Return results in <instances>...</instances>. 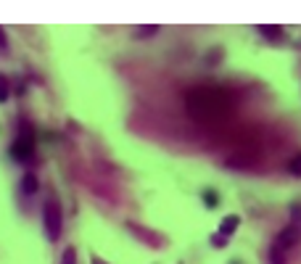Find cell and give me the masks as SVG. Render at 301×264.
Here are the masks:
<instances>
[{"instance_id": "6da1fadb", "label": "cell", "mask_w": 301, "mask_h": 264, "mask_svg": "<svg viewBox=\"0 0 301 264\" xmlns=\"http://www.w3.org/2000/svg\"><path fill=\"white\" fill-rule=\"evenodd\" d=\"M188 111L198 119H217V117H225L230 111V98L222 93V90H209V87H201V90H193L188 93Z\"/></svg>"}, {"instance_id": "7a4b0ae2", "label": "cell", "mask_w": 301, "mask_h": 264, "mask_svg": "<svg viewBox=\"0 0 301 264\" xmlns=\"http://www.w3.org/2000/svg\"><path fill=\"white\" fill-rule=\"evenodd\" d=\"M42 227L48 240H59L61 238V227H64V212L61 203L56 198H48V203L42 206Z\"/></svg>"}, {"instance_id": "3957f363", "label": "cell", "mask_w": 301, "mask_h": 264, "mask_svg": "<svg viewBox=\"0 0 301 264\" xmlns=\"http://www.w3.org/2000/svg\"><path fill=\"white\" fill-rule=\"evenodd\" d=\"M32 153H34V135H32V127H29V124H21L19 137L11 143V156H14L16 162H29Z\"/></svg>"}, {"instance_id": "277c9868", "label": "cell", "mask_w": 301, "mask_h": 264, "mask_svg": "<svg viewBox=\"0 0 301 264\" xmlns=\"http://www.w3.org/2000/svg\"><path fill=\"white\" fill-rule=\"evenodd\" d=\"M298 243H301V227H298V222H293V225H288L285 230L277 235L275 248L285 251V248H293V246H298Z\"/></svg>"}, {"instance_id": "5b68a950", "label": "cell", "mask_w": 301, "mask_h": 264, "mask_svg": "<svg viewBox=\"0 0 301 264\" xmlns=\"http://www.w3.org/2000/svg\"><path fill=\"white\" fill-rule=\"evenodd\" d=\"M238 225H240V217L230 214V217H225V220L219 222V233H222V235H233L238 230Z\"/></svg>"}, {"instance_id": "8992f818", "label": "cell", "mask_w": 301, "mask_h": 264, "mask_svg": "<svg viewBox=\"0 0 301 264\" xmlns=\"http://www.w3.org/2000/svg\"><path fill=\"white\" fill-rule=\"evenodd\" d=\"M21 190H24L27 196H34V193L40 190V182H37V177H34V175H24V177H21Z\"/></svg>"}, {"instance_id": "52a82bcc", "label": "cell", "mask_w": 301, "mask_h": 264, "mask_svg": "<svg viewBox=\"0 0 301 264\" xmlns=\"http://www.w3.org/2000/svg\"><path fill=\"white\" fill-rule=\"evenodd\" d=\"M259 32L264 34V37L275 40V42H277V40L283 37V29H280V27H267V24H262V27H259Z\"/></svg>"}, {"instance_id": "ba28073f", "label": "cell", "mask_w": 301, "mask_h": 264, "mask_svg": "<svg viewBox=\"0 0 301 264\" xmlns=\"http://www.w3.org/2000/svg\"><path fill=\"white\" fill-rule=\"evenodd\" d=\"M288 172H291V175H296V177H301V153L293 156L291 162H288Z\"/></svg>"}, {"instance_id": "9c48e42d", "label": "cell", "mask_w": 301, "mask_h": 264, "mask_svg": "<svg viewBox=\"0 0 301 264\" xmlns=\"http://www.w3.org/2000/svg\"><path fill=\"white\" fill-rule=\"evenodd\" d=\"M6 98H8V79L0 74V103H6Z\"/></svg>"}, {"instance_id": "30bf717a", "label": "cell", "mask_w": 301, "mask_h": 264, "mask_svg": "<svg viewBox=\"0 0 301 264\" xmlns=\"http://www.w3.org/2000/svg\"><path fill=\"white\" fill-rule=\"evenodd\" d=\"M61 264H77V254H74V248H66V251H64Z\"/></svg>"}, {"instance_id": "8fae6325", "label": "cell", "mask_w": 301, "mask_h": 264, "mask_svg": "<svg viewBox=\"0 0 301 264\" xmlns=\"http://www.w3.org/2000/svg\"><path fill=\"white\" fill-rule=\"evenodd\" d=\"M156 32H159V27H140L137 29V37H154Z\"/></svg>"}, {"instance_id": "7c38bea8", "label": "cell", "mask_w": 301, "mask_h": 264, "mask_svg": "<svg viewBox=\"0 0 301 264\" xmlns=\"http://www.w3.org/2000/svg\"><path fill=\"white\" fill-rule=\"evenodd\" d=\"M272 264H285V256L280 248H272Z\"/></svg>"}, {"instance_id": "4fadbf2b", "label": "cell", "mask_w": 301, "mask_h": 264, "mask_svg": "<svg viewBox=\"0 0 301 264\" xmlns=\"http://www.w3.org/2000/svg\"><path fill=\"white\" fill-rule=\"evenodd\" d=\"M206 203H209V206H212V203H217V196H212V193H206Z\"/></svg>"}, {"instance_id": "5bb4252c", "label": "cell", "mask_w": 301, "mask_h": 264, "mask_svg": "<svg viewBox=\"0 0 301 264\" xmlns=\"http://www.w3.org/2000/svg\"><path fill=\"white\" fill-rule=\"evenodd\" d=\"M0 48L6 50V32H0Z\"/></svg>"}, {"instance_id": "9a60e30c", "label": "cell", "mask_w": 301, "mask_h": 264, "mask_svg": "<svg viewBox=\"0 0 301 264\" xmlns=\"http://www.w3.org/2000/svg\"><path fill=\"white\" fill-rule=\"evenodd\" d=\"M92 264H103V261H101V259H92Z\"/></svg>"}]
</instances>
